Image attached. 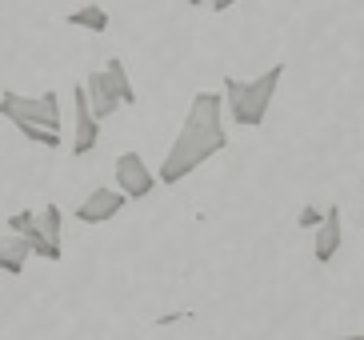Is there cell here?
Wrapping results in <instances>:
<instances>
[{"label":"cell","instance_id":"obj_2","mask_svg":"<svg viewBox=\"0 0 364 340\" xmlns=\"http://www.w3.org/2000/svg\"><path fill=\"white\" fill-rule=\"evenodd\" d=\"M280 80H284V64H272L257 80H236V76H225V108L228 120L240 128H260L272 108V96H277Z\"/></svg>","mask_w":364,"mask_h":340},{"label":"cell","instance_id":"obj_17","mask_svg":"<svg viewBox=\"0 0 364 340\" xmlns=\"http://www.w3.org/2000/svg\"><path fill=\"white\" fill-rule=\"evenodd\" d=\"M360 184H364V181H360Z\"/></svg>","mask_w":364,"mask_h":340},{"label":"cell","instance_id":"obj_9","mask_svg":"<svg viewBox=\"0 0 364 340\" xmlns=\"http://www.w3.org/2000/svg\"><path fill=\"white\" fill-rule=\"evenodd\" d=\"M9 228H12V233H21V236H28L33 256H41V260H48V265L65 260V253H60V248L48 245V236H44V228H41V216H36L33 208H21V213H12V216H9Z\"/></svg>","mask_w":364,"mask_h":340},{"label":"cell","instance_id":"obj_11","mask_svg":"<svg viewBox=\"0 0 364 340\" xmlns=\"http://www.w3.org/2000/svg\"><path fill=\"white\" fill-rule=\"evenodd\" d=\"M65 24H73V28H85V32H108V12L100 9V4H80V9L65 12Z\"/></svg>","mask_w":364,"mask_h":340},{"label":"cell","instance_id":"obj_6","mask_svg":"<svg viewBox=\"0 0 364 340\" xmlns=\"http://www.w3.org/2000/svg\"><path fill=\"white\" fill-rule=\"evenodd\" d=\"M73 108H76V117H73V149L68 152H73V156H88L100 140V120L92 117V108H88L85 85L73 88Z\"/></svg>","mask_w":364,"mask_h":340},{"label":"cell","instance_id":"obj_8","mask_svg":"<svg viewBox=\"0 0 364 340\" xmlns=\"http://www.w3.org/2000/svg\"><path fill=\"white\" fill-rule=\"evenodd\" d=\"M124 204H129V196L120 188H92L85 201L76 204V221L80 224H105L117 213H124Z\"/></svg>","mask_w":364,"mask_h":340},{"label":"cell","instance_id":"obj_3","mask_svg":"<svg viewBox=\"0 0 364 340\" xmlns=\"http://www.w3.org/2000/svg\"><path fill=\"white\" fill-rule=\"evenodd\" d=\"M85 96H88V108H92V117L105 120L112 117L120 105H136V88H132L129 80V68H124V60L120 56H112V60H105V68H92L85 80Z\"/></svg>","mask_w":364,"mask_h":340},{"label":"cell","instance_id":"obj_10","mask_svg":"<svg viewBox=\"0 0 364 340\" xmlns=\"http://www.w3.org/2000/svg\"><path fill=\"white\" fill-rule=\"evenodd\" d=\"M28 256H33V245H28V236L21 233H4L0 236V272H9V277H21L24 265H28Z\"/></svg>","mask_w":364,"mask_h":340},{"label":"cell","instance_id":"obj_5","mask_svg":"<svg viewBox=\"0 0 364 340\" xmlns=\"http://www.w3.org/2000/svg\"><path fill=\"white\" fill-rule=\"evenodd\" d=\"M112 181H117V188L129 196V201H149L152 188H156V172L149 169V160L140 156V152H120L117 164H112Z\"/></svg>","mask_w":364,"mask_h":340},{"label":"cell","instance_id":"obj_16","mask_svg":"<svg viewBox=\"0 0 364 340\" xmlns=\"http://www.w3.org/2000/svg\"><path fill=\"white\" fill-rule=\"evenodd\" d=\"M188 4H208V0H188Z\"/></svg>","mask_w":364,"mask_h":340},{"label":"cell","instance_id":"obj_13","mask_svg":"<svg viewBox=\"0 0 364 340\" xmlns=\"http://www.w3.org/2000/svg\"><path fill=\"white\" fill-rule=\"evenodd\" d=\"M24 140H33L41 149H60V128H41V124H12Z\"/></svg>","mask_w":364,"mask_h":340},{"label":"cell","instance_id":"obj_15","mask_svg":"<svg viewBox=\"0 0 364 340\" xmlns=\"http://www.w3.org/2000/svg\"><path fill=\"white\" fill-rule=\"evenodd\" d=\"M232 4H240V0H208V9L213 12H228Z\"/></svg>","mask_w":364,"mask_h":340},{"label":"cell","instance_id":"obj_14","mask_svg":"<svg viewBox=\"0 0 364 340\" xmlns=\"http://www.w3.org/2000/svg\"><path fill=\"white\" fill-rule=\"evenodd\" d=\"M321 221H324V213L316 208V204H304V208H300V216H296V224H300V228H316Z\"/></svg>","mask_w":364,"mask_h":340},{"label":"cell","instance_id":"obj_4","mask_svg":"<svg viewBox=\"0 0 364 340\" xmlns=\"http://www.w3.org/2000/svg\"><path fill=\"white\" fill-rule=\"evenodd\" d=\"M0 117H9L12 124H41V128H60V96L41 92V96H24V92H0Z\"/></svg>","mask_w":364,"mask_h":340},{"label":"cell","instance_id":"obj_12","mask_svg":"<svg viewBox=\"0 0 364 340\" xmlns=\"http://www.w3.org/2000/svg\"><path fill=\"white\" fill-rule=\"evenodd\" d=\"M36 216H41V228H44V236H48V245L65 253V208H60V204H44Z\"/></svg>","mask_w":364,"mask_h":340},{"label":"cell","instance_id":"obj_7","mask_svg":"<svg viewBox=\"0 0 364 340\" xmlns=\"http://www.w3.org/2000/svg\"><path fill=\"white\" fill-rule=\"evenodd\" d=\"M312 256H316V265H332L336 253L344 245V221H341V204H328L324 208V221L312 228Z\"/></svg>","mask_w":364,"mask_h":340},{"label":"cell","instance_id":"obj_1","mask_svg":"<svg viewBox=\"0 0 364 340\" xmlns=\"http://www.w3.org/2000/svg\"><path fill=\"white\" fill-rule=\"evenodd\" d=\"M228 149V132H225V96L220 92H196L193 105H188V117H184L181 132L172 140V149L164 152L161 172L156 181L161 184H176L184 176H193L200 164L216 156V152Z\"/></svg>","mask_w":364,"mask_h":340}]
</instances>
